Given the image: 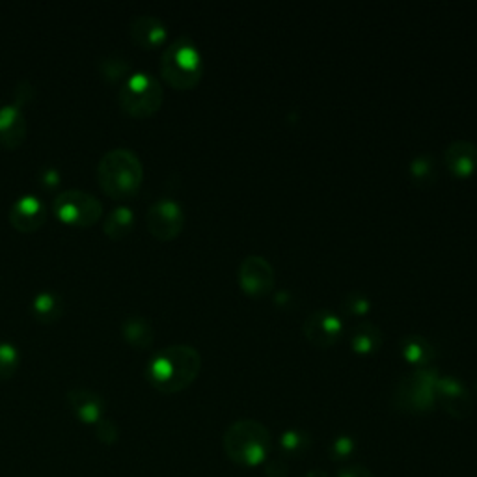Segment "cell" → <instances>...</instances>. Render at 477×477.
Segmentation results:
<instances>
[{
    "instance_id": "cell-1",
    "label": "cell",
    "mask_w": 477,
    "mask_h": 477,
    "mask_svg": "<svg viewBox=\"0 0 477 477\" xmlns=\"http://www.w3.org/2000/svg\"><path fill=\"white\" fill-rule=\"evenodd\" d=\"M202 357L192 345L173 343L151 357L146 366L148 382L162 394H178L198 377Z\"/></svg>"
},
{
    "instance_id": "cell-2",
    "label": "cell",
    "mask_w": 477,
    "mask_h": 477,
    "mask_svg": "<svg viewBox=\"0 0 477 477\" xmlns=\"http://www.w3.org/2000/svg\"><path fill=\"white\" fill-rule=\"evenodd\" d=\"M98 181L101 191L114 200L133 198L144 181L140 157L127 148L107 151L98 164Z\"/></svg>"
},
{
    "instance_id": "cell-3",
    "label": "cell",
    "mask_w": 477,
    "mask_h": 477,
    "mask_svg": "<svg viewBox=\"0 0 477 477\" xmlns=\"http://www.w3.org/2000/svg\"><path fill=\"white\" fill-rule=\"evenodd\" d=\"M226 455L243 468L264 464L271 451V432L255 420H239L224 432Z\"/></svg>"
},
{
    "instance_id": "cell-4",
    "label": "cell",
    "mask_w": 477,
    "mask_h": 477,
    "mask_svg": "<svg viewBox=\"0 0 477 477\" xmlns=\"http://www.w3.org/2000/svg\"><path fill=\"white\" fill-rule=\"evenodd\" d=\"M203 73L202 53L196 43L181 36L173 39L161 58V75L176 90H191L200 82Z\"/></svg>"
},
{
    "instance_id": "cell-5",
    "label": "cell",
    "mask_w": 477,
    "mask_h": 477,
    "mask_svg": "<svg viewBox=\"0 0 477 477\" xmlns=\"http://www.w3.org/2000/svg\"><path fill=\"white\" fill-rule=\"evenodd\" d=\"M118 101L121 110L131 118L142 119L153 116L164 101L162 84L150 73H133L121 84Z\"/></svg>"
},
{
    "instance_id": "cell-6",
    "label": "cell",
    "mask_w": 477,
    "mask_h": 477,
    "mask_svg": "<svg viewBox=\"0 0 477 477\" xmlns=\"http://www.w3.org/2000/svg\"><path fill=\"white\" fill-rule=\"evenodd\" d=\"M439 373L429 368H420L407 373L396 388V405L407 412H427L437 403L435 386Z\"/></svg>"
},
{
    "instance_id": "cell-7",
    "label": "cell",
    "mask_w": 477,
    "mask_h": 477,
    "mask_svg": "<svg viewBox=\"0 0 477 477\" xmlns=\"http://www.w3.org/2000/svg\"><path fill=\"white\" fill-rule=\"evenodd\" d=\"M53 211L58 221L77 228L94 226L103 216L101 202L90 192L78 189L60 192L53 202Z\"/></svg>"
},
{
    "instance_id": "cell-8",
    "label": "cell",
    "mask_w": 477,
    "mask_h": 477,
    "mask_svg": "<svg viewBox=\"0 0 477 477\" xmlns=\"http://www.w3.org/2000/svg\"><path fill=\"white\" fill-rule=\"evenodd\" d=\"M150 233L159 241L176 239L185 224V211L181 203L171 198H162L155 202L146 216Z\"/></svg>"
},
{
    "instance_id": "cell-9",
    "label": "cell",
    "mask_w": 477,
    "mask_h": 477,
    "mask_svg": "<svg viewBox=\"0 0 477 477\" xmlns=\"http://www.w3.org/2000/svg\"><path fill=\"white\" fill-rule=\"evenodd\" d=\"M239 284L252 296H265L275 285V269L267 257L259 254L246 255L239 265Z\"/></svg>"
},
{
    "instance_id": "cell-10",
    "label": "cell",
    "mask_w": 477,
    "mask_h": 477,
    "mask_svg": "<svg viewBox=\"0 0 477 477\" xmlns=\"http://www.w3.org/2000/svg\"><path fill=\"white\" fill-rule=\"evenodd\" d=\"M437 403L453 418H466L472 412V398L466 386L450 375H439L435 386Z\"/></svg>"
},
{
    "instance_id": "cell-11",
    "label": "cell",
    "mask_w": 477,
    "mask_h": 477,
    "mask_svg": "<svg viewBox=\"0 0 477 477\" xmlns=\"http://www.w3.org/2000/svg\"><path fill=\"white\" fill-rule=\"evenodd\" d=\"M343 332L341 319L330 310H316L305 319V334L317 347L334 345Z\"/></svg>"
},
{
    "instance_id": "cell-12",
    "label": "cell",
    "mask_w": 477,
    "mask_h": 477,
    "mask_svg": "<svg viewBox=\"0 0 477 477\" xmlns=\"http://www.w3.org/2000/svg\"><path fill=\"white\" fill-rule=\"evenodd\" d=\"M47 219L46 203H43L37 196L25 194L21 196L10 209V223L16 230L23 233H32L39 230Z\"/></svg>"
},
{
    "instance_id": "cell-13",
    "label": "cell",
    "mask_w": 477,
    "mask_h": 477,
    "mask_svg": "<svg viewBox=\"0 0 477 477\" xmlns=\"http://www.w3.org/2000/svg\"><path fill=\"white\" fill-rule=\"evenodd\" d=\"M28 131V123L23 114V107L17 103H6L0 107V146L6 150H17Z\"/></svg>"
},
{
    "instance_id": "cell-14",
    "label": "cell",
    "mask_w": 477,
    "mask_h": 477,
    "mask_svg": "<svg viewBox=\"0 0 477 477\" xmlns=\"http://www.w3.org/2000/svg\"><path fill=\"white\" fill-rule=\"evenodd\" d=\"M67 405L82 423L88 425H96L105 414V399L86 388H75L67 392Z\"/></svg>"
},
{
    "instance_id": "cell-15",
    "label": "cell",
    "mask_w": 477,
    "mask_h": 477,
    "mask_svg": "<svg viewBox=\"0 0 477 477\" xmlns=\"http://www.w3.org/2000/svg\"><path fill=\"white\" fill-rule=\"evenodd\" d=\"M129 34H131L133 41L139 43L140 47L155 49L166 41L168 30H166V25L161 17L144 14V16H139L131 21V25H129Z\"/></svg>"
},
{
    "instance_id": "cell-16",
    "label": "cell",
    "mask_w": 477,
    "mask_h": 477,
    "mask_svg": "<svg viewBox=\"0 0 477 477\" xmlns=\"http://www.w3.org/2000/svg\"><path fill=\"white\" fill-rule=\"evenodd\" d=\"M444 164L457 178H468L477 170V146L470 140H455L444 150Z\"/></svg>"
},
{
    "instance_id": "cell-17",
    "label": "cell",
    "mask_w": 477,
    "mask_h": 477,
    "mask_svg": "<svg viewBox=\"0 0 477 477\" xmlns=\"http://www.w3.org/2000/svg\"><path fill=\"white\" fill-rule=\"evenodd\" d=\"M30 312L39 323H57L64 316V300L55 291H41L30 302Z\"/></svg>"
},
{
    "instance_id": "cell-18",
    "label": "cell",
    "mask_w": 477,
    "mask_h": 477,
    "mask_svg": "<svg viewBox=\"0 0 477 477\" xmlns=\"http://www.w3.org/2000/svg\"><path fill=\"white\" fill-rule=\"evenodd\" d=\"M401 353L410 364L418 368H427L432 362V358H435V347L420 334H409L401 341Z\"/></svg>"
},
{
    "instance_id": "cell-19",
    "label": "cell",
    "mask_w": 477,
    "mask_h": 477,
    "mask_svg": "<svg viewBox=\"0 0 477 477\" xmlns=\"http://www.w3.org/2000/svg\"><path fill=\"white\" fill-rule=\"evenodd\" d=\"M121 334L129 345L137 347V349H148L155 339V330L151 323L142 316L127 317L121 325Z\"/></svg>"
},
{
    "instance_id": "cell-20",
    "label": "cell",
    "mask_w": 477,
    "mask_h": 477,
    "mask_svg": "<svg viewBox=\"0 0 477 477\" xmlns=\"http://www.w3.org/2000/svg\"><path fill=\"white\" fill-rule=\"evenodd\" d=\"M133 226H135V213L131 211V207L119 205V207H114L105 216L103 232L112 241H119V239H123V237H127L129 233H131Z\"/></svg>"
},
{
    "instance_id": "cell-21",
    "label": "cell",
    "mask_w": 477,
    "mask_h": 477,
    "mask_svg": "<svg viewBox=\"0 0 477 477\" xmlns=\"http://www.w3.org/2000/svg\"><path fill=\"white\" fill-rule=\"evenodd\" d=\"M349 341L357 353H371L382 345V330L371 321H362L351 328Z\"/></svg>"
},
{
    "instance_id": "cell-22",
    "label": "cell",
    "mask_w": 477,
    "mask_h": 477,
    "mask_svg": "<svg viewBox=\"0 0 477 477\" xmlns=\"http://www.w3.org/2000/svg\"><path fill=\"white\" fill-rule=\"evenodd\" d=\"M409 171H410V178H412V181H414L416 185L427 187V185L435 183L439 166H437V161L432 159V155L421 153V155H418V157H414V159L410 161Z\"/></svg>"
},
{
    "instance_id": "cell-23",
    "label": "cell",
    "mask_w": 477,
    "mask_h": 477,
    "mask_svg": "<svg viewBox=\"0 0 477 477\" xmlns=\"http://www.w3.org/2000/svg\"><path fill=\"white\" fill-rule=\"evenodd\" d=\"M99 73H101V77H103L107 82H110V84L125 82V80L129 78V73H131V64H129L123 57L110 55V57L101 58V62H99Z\"/></svg>"
},
{
    "instance_id": "cell-24",
    "label": "cell",
    "mask_w": 477,
    "mask_h": 477,
    "mask_svg": "<svg viewBox=\"0 0 477 477\" xmlns=\"http://www.w3.org/2000/svg\"><path fill=\"white\" fill-rule=\"evenodd\" d=\"M21 362L19 349L10 341H0V380H8L16 375Z\"/></svg>"
},
{
    "instance_id": "cell-25",
    "label": "cell",
    "mask_w": 477,
    "mask_h": 477,
    "mask_svg": "<svg viewBox=\"0 0 477 477\" xmlns=\"http://www.w3.org/2000/svg\"><path fill=\"white\" fill-rule=\"evenodd\" d=\"M280 446H282V451H284L285 455L298 457V455H302L305 451H308V448H310V439H308L306 432L291 429V430H285L284 435H282Z\"/></svg>"
},
{
    "instance_id": "cell-26",
    "label": "cell",
    "mask_w": 477,
    "mask_h": 477,
    "mask_svg": "<svg viewBox=\"0 0 477 477\" xmlns=\"http://www.w3.org/2000/svg\"><path fill=\"white\" fill-rule=\"evenodd\" d=\"M371 306V300L366 293H360V291H353L347 295L343 298V308L345 312H349V314H355V316H362L369 310Z\"/></svg>"
},
{
    "instance_id": "cell-27",
    "label": "cell",
    "mask_w": 477,
    "mask_h": 477,
    "mask_svg": "<svg viewBox=\"0 0 477 477\" xmlns=\"http://www.w3.org/2000/svg\"><path fill=\"white\" fill-rule=\"evenodd\" d=\"M118 435H119V430H118V427H116L114 421L103 418L101 421L96 423V437H98L101 442L112 444V442H116Z\"/></svg>"
},
{
    "instance_id": "cell-28",
    "label": "cell",
    "mask_w": 477,
    "mask_h": 477,
    "mask_svg": "<svg viewBox=\"0 0 477 477\" xmlns=\"http://www.w3.org/2000/svg\"><path fill=\"white\" fill-rule=\"evenodd\" d=\"M334 459H345V457H349L351 451H353V441L349 437H341L334 442Z\"/></svg>"
},
{
    "instance_id": "cell-29",
    "label": "cell",
    "mask_w": 477,
    "mask_h": 477,
    "mask_svg": "<svg viewBox=\"0 0 477 477\" xmlns=\"http://www.w3.org/2000/svg\"><path fill=\"white\" fill-rule=\"evenodd\" d=\"M32 96H34L32 84L26 82V80H23V82H19L17 90H16V99H14V103H17L19 107H25V105L32 99Z\"/></svg>"
},
{
    "instance_id": "cell-30",
    "label": "cell",
    "mask_w": 477,
    "mask_h": 477,
    "mask_svg": "<svg viewBox=\"0 0 477 477\" xmlns=\"http://www.w3.org/2000/svg\"><path fill=\"white\" fill-rule=\"evenodd\" d=\"M41 183L46 189H55L60 183V171L55 168H46L41 173Z\"/></svg>"
},
{
    "instance_id": "cell-31",
    "label": "cell",
    "mask_w": 477,
    "mask_h": 477,
    "mask_svg": "<svg viewBox=\"0 0 477 477\" xmlns=\"http://www.w3.org/2000/svg\"><path fill=\"white\" fill-rule=\"evenodd\" d=\"M336 477H373V473L368 468L362 466H351V468H343L337 472Z\"/></svg>"
},
{
    "instance_id": "cell-32",
    "label": "cell",
    "mask_w": 477,
    "mask_h": 477,
    "mask_svg": "<svg viewBox=\"0 0 477 477\" xmlns=\"http://www.w3.org/2000/svg\"><path fill=\"white\" fill-rule=\"evenodd\" d=\"M306 477H328L325 472H321V470H312Z\"/></svg>"
}]
</instances>
